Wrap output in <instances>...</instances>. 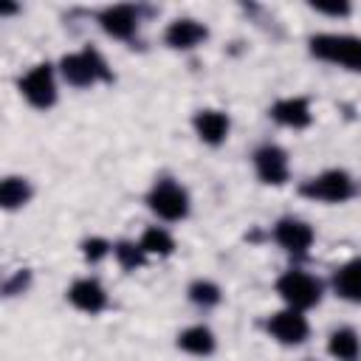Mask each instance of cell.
<instances>
[{"mask_svg":"<svg viewBox=\"0 0 361 361\" xmlns=\"http://www.w3.org/2000/svg\"><path fill=\"white\" fill-rule=\"evenodd\" d=\"M307 45H310V54L316 59L338 65V68L353 71V73H361V37L324 31V34H313L307 39Z\"/></svg>","mask_w":361,"mask_h":361,"instance_id":"cell-1","label":"cell"},{"mask_svg":"<svg viewBox=\"0 0 361 361\" xmlns=\"http://www.w3.org/2000/svg\"><path fill=\"white\" fill-rule=\"evenodd\" d=\"M59 76L73 87H93L96 82H110L113 71L107 68L104 56L96 48H82L73 54H65L59 59Z\"/></svg>","mask_w":361,"mask_h":361,"instance_id":"cell-2","label":"cell"},{"mask_svg":"<svg viewBox=\"0 0 361 361\" xmlns=\"http://www.w3.org/2000/svg\"><path fill=\"white\" fill-rule=\"evenodd\" d=\"M276 293L285 302V307H293V310L305 313V310H310V307H316L322 302L324 285L313 274H307L302 268H288L276 279Z\"/></svg>","mask_w":361,"mask_h":361,"instance_id":"cell-3","label":"cell"},{"mask_svg":"<svg viewBox=\"0 0 361 361\" xmlns=\"http://www.w3.org/2000/svg\"><path fill=\"white\" fill-rule=\"evenodd\" d=\"M189 192L183 183H178L175 178H158L149 192H147V209L158 217V220H166V223H178L189 214Z\"/></svg>","mask_w":361,"mask_h":361,"instance_id":"cell-4","label":"cell"},{"mask_svg":"<svg viewBox=\"0 0 361 361\" xmlns=\"http://www.w3.org/2000/svg\"><path fill=\"white\" fill-rule=\"evenodd\" d=\"M299 192L319 203H347L350 197H355V180L347 169H324L305 180Z\"/></svg>","mask_w":361,"mask_h":361,"instance_id":"cell-5","label":"cell"},{"mask_svg":"<svg viewBox=\"0 0 361 361\" xmlns=\"http://www.w3.org/2000/svg\"><path fill=\"white\" fill-rule=\"evenodd\" d=\"M17 87H20V96L31 107H37V110L54 107L56 104V71H54V65L51 62H39V65L28 68L20 76Z\"/></svg>","mask_w":361,"mask_h":361,"instance_id":"cell-6","label":"cell"},{"mask_svg":"<svg viewBox=\"0 0 361 361\" xmlns=\"http://www.w3.org/2000/svg\"><path fill=\"white\" fill-rule=\"evenodd\" d=\"M265 330L276 344L296 347L310 336V322H307V316L302 310L282 307V310H276V313H271L265 319Z\"/></svg>","mask_w":361,"mask_h":361,"instance_id":"cell-7","label":"cell"},{"mask_svg":"<svg viewBox=\"0 0 361 361\" xmlns=\"http://www.w3.org/2000/svg\"><path fill=\"white\" fill-rule=\"evenodd\" d=\"M251 161H254L257 178L262 183H268V186H282L290 178V158H288L285 147H279V144H271L268 141V144L257 147L254 155H251Z\"/></svg>","mask_w":361,"mask_h":361,"instance_id":"cell-8","label":"cell"},{"mask_svg":"<svg viewBox=\"0 0 361 361\" xmlns=\"http://www.w3.org/2000/svg\"><path fill=\"white\" fill-rule=\"evenodd\" d=\"M274 240H276V245L285 248L288 254L302 257V254L310 251V245H313V240H316V231H313V226H310L307 220L288 214V217H279V220L274 223Z\"/></svg>","mask_w":361,"mask_h":361,"instance_id":"cell-9","label":"cell"},{"mask_svg":"<svg viewBox=\"0 0 361 361\" xmlns=\"http://www.w3.org/2000/svg\"><path fill=\"white\" fill-rule=\"evenodd\" d=\"M65 296H68V302H71L76 310L90 313V316L102 313V310L107 307V302H110L107 288H104L96 276H79V279H73Z\"/></svg>","mask_w":361,"mask_h":361,"instance_id":"cell-10","label":"cell"},{"mask_svg":"<svg viewBox=\"0 0 361 361\" xmlns=\"http://www.w3.org/2000/svg\"><path fill=\"white\" fill-rule=\"evenodd\" d=\"M192 127H195V135L209 144V147H220L228 133H231V118L228 113L223 110H214V107H206V110H197L192 116Z\"/></svg>","mask_w":361,"mask_h":361,"instance_id":"cell-11","label":"cell"},{"mask_svg":"<svg viewBox=\"0 0 361 361\" xmlns=\"http://www.w3.org/2000/svg\"><path fill=\"white\" fill-rule=\"evenodd\" d=\"M271 118L288 130H305L310 127L313 121V110H310V102L305 96H285V99H276L271 104Z\"/></svg>","mask_w":361,"mask_h":361,"instance_id":"cell-12","label":"cell"},{"mask_svg":"<svg viewBox=\"0 0 361 361\" xmlns=\"http://www.w3.org/2000/svg\"><path fill=\"white\" fill-rule=\"evenodd\" d=\"M209 37V28L200 23V20H192V17H178L166 25L164 31V42L175 51H192L197 48L203 39Z\"/></svg>","mask_w":361,"mask_h":361,"instance_id":"cell-13","label":"cell"},{"mask_svg":"<svg viewBox=\"0 0 361 361\" xmlns=\"http://www.w3.org/2000/svg\"><path fill=\"white\" fill-rule=\"evenodd\" d=\"M99 25L113 39H130L138 31V11L133 6H107L99 11Z\"/></svg>","mask_w":361,"mask_h":361,"instance_id":"cell-14","label":"cell"},{"mask_svg":"<svg viewBox=\"0 0 361 361\" xmlns=\"http://www.w3.org/2000/svg\"><path fill=\"white\" fill-rule=\"evenodd\" d=\"M333 293L344 302L361 305V257H353L333 271Z\"/></svg>","mask_w":361,"mask_h":361,"instance_id":"cell-15","label":"cell"},{"mask_svg":"<svg viewBox=\"0 0 361 361\" xmlns=\"http://www.w3.org/2000/svg\"><path fill=\"white\" fill-rule=\"evenodd\" d=\"M178 350L197 355V358H206L217 350V336L209 324H189L186 330L178 333Z\"/></svg>","mask_w":361,"mask_h":361,"instance_id":"cell-16","label":"cell"},{"mask_svg":"<svg viewBox=\"0 0 361 361\" xmlns=\"http://www.w3.org/2000/svg\"><path fill=\"white\" fill-rule=\"evenodd\" d=\"M327 353L338 361H358L361 355V336L353 327H336L327 336Z\"/></svg>","mask_w":361,"mask_h":361,"instance_id":"cell-17","label":"cell"},{"mask_svg":"<svg viewBox=\"0 0 361 361\" xmlns=\"http://www.w3.org/2000/svg\"><path fill=\"white\" fill-rule=\"evenodd\" d=\"M34 189H31V180L23 178V175H6L3 183H0V206L6 212H14V209H23L28 200H31Z\"/></svg>","mask_w":361,"mask_h":361,"instance_id":"cell-18","label":"cell"},{"mask_svg":"<svg viewBox=\"0 0 361 361\" xmlns=\"http://www.w3.org/2000/svg\"><path fill=\"white\" fill-rule=\"evenodd\" d=\"M138 245L144 248L147 257H169L175 251V237L164 226H147L144 234L138 237Z\"/></svg>","mask_w":361,"mask_h":361,"instance_id":"cell-19","label":"cell"},{"mask_svg":"<svg viewBox=\"0 0 361 361\" xmlns=\"http://www.w3.org/2000/svg\"><path fill=\"white\" fill-rule=\"evenodd\" d=\"M186 299H189L195 307L209 310V307H217V305H220L223 290H220V285L212 282V279H195V282H189V288H186Z\"/></svg>","mask_w":361,"mask_h":361,"instance_id":"cell-20","label":"cell"},{"mask_svg":"<svg viewBox=\"0 0 361 361\" xmlns=\"http://www.w3.org/2000/svg\"><path fill=\"white\" fill-rule=\"evenodd\" d=\"M113 257H116V262L124 271H135V268H141L147 262V254H144V248L135 240H118V243H113Z\"/></svg>","mask_w":361,"mask_h":361,"instance_id":"cell-21","label":"cell"},{"mask_svg":"<svg viewBox=\"0 0 361 361\" xmlns=\"http://www.w3.org/2000/svg\"><path fill=\"white\" fill-rule=\"evenodd\" d=\"M82 257L87 259V262H102L107 254H113V243H107L104 237H87V240H82Z\"/></svg>","mask_w":361,"mask_h":361,"instance_id":"cell-22","label":"cell"},{"mask_svg":"<svg viewBox=\"0 0 361 361\" xmlns=\"http://www.w3.org/2000/svg\"><path fill=\"white\" fill-rule=\"evenodd\" d=\"M28 285H31V271H28V268H20L11 279H6L3 293H6V296H14V293H23Z\"/></svg>","mask_w":361,"mask_h":361,"instance_id":"cell-23","label":"cell"},{"mask_svg":"<svg viewBox=\"0 0 361 361\" xmlns=\"http://www.w3.org/2000/svg\"><path fill=\"white\" fill-rule=\"evenodd\" d=\"M313 8L319 11V14H330V17H344V14H350V6L347 3H313Z\"/></svg>","mask_w":361,"mask_h":361,"instance_id":"cell-24","label":"cell"},{"mask_svg":"<svg viewBox=\"0 0 361 361\" xmlns=\"http://www.w3.org/2000/svg\"><path fill=\"white\" fill-rule=\"evenodd\" d=\"M305 361H313V358H305Z\"/></svg>","mask_w":361,"mask_h":361,"instance_id":"cell-25","label":"cell"}]
</instances>
